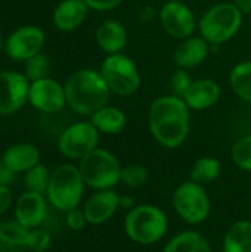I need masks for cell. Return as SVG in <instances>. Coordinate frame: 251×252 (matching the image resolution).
Instances as JSON below:
<instances>
[{"mask_svg": "<svg viewBox=\"0 0 251 252\" xmlns=\"http://www.w3.org/2000/svg\"><path fill=\"white\" fill-rule=\"evenodd\" d=\"M84 189L86 183L81 177L78 165L67 162L52 171L44 195L50 207L61 213H67L80 207L84 196Z\"/></svg>", "mask_w": 251, "mask_h": 252, "instance_id": "obj_5", "label": "cell"}, {"mask_svg": "<svg viewBox=\"0 0 251 252\" xmlns=\"http://www.w3.org/2000/svg\"><path fill=\"white\" fill-rule=\"evenodd\" d=\"M161 252H213L210 241L198 230H183L172 236Z\"/></svg>", "mask_w": 251, "mask_h": 252, "instance_id": "obj_22", "label": "cell"}, {"mask_svg": "<svg viewBox=\"0 0 251 252\" xmlns=\"http://www.w3.org/2000/svg\"><path fill=\"white\" fill-rule=\"evenodd\" d=\"M222 173V164L216 157L204 155L195 159L189 171V180L207 186L219 179Z\"/></svg>", "mask_w": 251, "mask_h": 252, "instance_id": "obj_26", "label": "cell"}, {"mask_svg": "<svg viewBox=\"0 0 251 252\" xmlns=\"http://www.w3.org/2000/svg\"><path fill=\"white\" fill-rule=\"evenodd\" d=\"M49 202L44 193L25 190L15 201L13 205V220H16L21 226L31 230L36 227H41L47 217Z\"/></svg>", "mask_w": 251, "mask_h": 252, "instance_id": "obj_14", "label": "cell"}, {"mask_svg": "<svg viewBox=\"0 0 251 252\" xmlns=\"http://www.w3.org/2000/svg\"><path fill=\"white\" fill-rule=\"evenodd\" d=\"M149 180V171L142 164H127L121 170V185L129 189H139Z\"/></svg>", "mask_w": 251, "mask_h": 252, "instance_id": "obj_29", "label": "cell"}, {"mask_svg": "<svg viewBox=\"0 0 251 252\" xmlns=\"http://www.w3.org/2000/svg\"><path fill=\"white\" fill-rule=\"evenodd\" d=\"M223 252H251V220L234 221L225 232L222 241Z\"/></svg>", "mask_w": 251, "mask_h": 252, "instance_id": "obj_23", "label": "cell"}, {"mask_svg": "<svg viewBox=\"0 0 251 252\" xmlns=\"http://www.w3.org/2000/svg\"><path fill=\"white\" fill-rule=\"evenodd\" d=\"M99 72L111 93L120 97L133 96L142 86V75L136 62L124 52L107 55L101 62Z\"/></svg>", "mask_w": 251, "mask_h": 252, "instance_id": "obj_7", "label": "cell"}, {"mask_svg": "<svg viewBox=\"0 0 251 252\" xmlns=\"http://www.w3.org/2000/svg\"><path fill=\"white\" fill-rule=\"evenodd\" d=\"M92 124L101 134L105 136H117L124 131L127 127V115L126 112L114 105H107L96 111L90 118Z\"/></svg>", "mask_w": 251, "mask_h": 252, "instance_id": "obj_21", "label": "cell"}, {"mask_svg": "<svg viewBox=\"0 0 251 252\" xmlns=\"http://www.w3.org/2000/svg\"><path fill=\"white\" fill-rule=\"evenodd\" d=\"M0 167H1V152H0Z\"/></svg>", "mask_w": 251, "mask_h": 252, "instance_id": "obj_41", "label": "cell"}, {"mask_svg": "<svg viewBox=\"0 0 251 252\" xmlns=\"http://www.w3.org/2000/svg\"><path fill=\"white\" fill-rule=\"evenodd\" d=\"M4 49V43H3V38H1V34H0V50Z\"/></svg>", "mask_w": 251, "mask_h": 252, "instance_id": "obj_39", "label": "cell"}, {"mask_svg": "<svg viewBox=\"0 0 251 252\" xmlns=\"http://www.w3.org/2000/svg\"><path fill=\"white\" fill-rule=\"evenodd\" d=\"M67 106L77 115L92 117L109 103L111 90L104 81L99 69L80 68L70 74L64 83Z\"/></svg>", "mask_w": 251, "mask_h": 252, "instance_id": "obj_2", "label": "cell"}, {"mask_svg": "<svg viewBox=\"0 0 251 252\" xmlns=\"http://www.w3.org/2000/svg\"><path fill=\"white\" fill-rule=\"evenodd\" d=\"M191 112L179 96L169 93L155 97L146 114L148 130L152 139L170 151L182 148L191 133Z\"/></svg>", "mask_w": 251, "mask_h": 252, "instance_id": "obj_1", "label": "cell"}, {"mask_svg": "<svg viewBox=\"0 0 251 252\" xmlns=\"http://www.w3.org/2000/svg\"><path fill=\"white\" fill-rule=\"evenodd\" d=\"M27 235L28 229L16 220L0 221V252L27 251Z\"/></svg>", "mask_w": 251, "mask_h": 252, "instance_id": "obj_24", "label": "cell"}, {"mask_svg": "<svg viewBox=\"0 0 251 252\" xmlns=\"http://www.w3.org/2000/svg\"><path fill=\"white\" fill-rule=\"evenodd\" d=\"M50 176H52V171L44 164H37L36 167H33L30 171L24 174L25 190L46 193L49 182H50Z\"/></svg>", "mask_w": 251, "mask_h": 252, "instance_id": "obj_28", "label": "cell"}, {"mask_svg": "<svg viewBox=\"0 0 251 252\" xmlns=\"http://www.w3.org/2000/svg\"><path fill=\"white\" fill-rule=\"evenodd\" d=\"M172 207L176 216L189 226L206 223L212 214V201L206 186L192 180L182 182L173 190Z\"/></svg>", "mask_w": 251, "mask_h": 252, "instance_id": "obj_8", "label": "cell"}, {"mask_svg": "<svg viewBox=\"0 0 251 252\" xmlns=\"http://www.w3.org/2000/svg\"><path fill=\"white\" fill-rule=\"evenodd\" d=\"M164 1H185V0H164Z\"/></svg>", "mask_w": 251, "mask_h": 252, "instance_id": "obj_40", "label": "cell"}, {"mask_svg": "<svg viewBox=\"0 0 251 252\" xmlns=\"http://www.w3.org/2000/svg\"><path fill=\"white\" fill-rule=\"evenodd\" d=\"M40 149L34 143L22 142L9 146L1 152V165L10 168L16 174L27 173L37 164H40Z\"/></svg>", "mask_w": 251, "mask_h": 252, "instance_id": "obj_19", "label": "cell"}, {"mask_svg": "<svg viewBox=\"0 0 251 252\" xmlns=\"http://www.w3.org/2000/svg\"><path fill=\"white\" fill-rule=\"evenodd\" d=\"M28 103L41 114H58L67 106L65 87L52 77L33 81L30 83Z\"/></svg>", "mask_w": 251, "mask_h": 252, "instance_id": "obj_12", "label": "cell"}, {"mask_svg": "<svg viewBox=\"0 0 251 252\" xmlns=\"http://www.w3.org/2000/svg\"><path fill=\"white\" fill-rule=\"evenodd\" d=\"M229 86L243 102L251 103V59L235 63L229 72Z\"/></svg>", "mask_w": 251, "mask_h": 252, "instance_id": "obj_25", "label": "cell"}, {"mask_svg": "<svg viewBox=\"0 0 251 252\" xmlns=\"http://www.w3.org/2000/svg\"><path fill=\"white\" fill-rule=\"evenodd\" d=\"M83 213L90 226L108 223L121 208V196L115 189L95 190L83 204Z\"/></svg>", "mask_w": 251, "mask_h": 252, "instance_id": "obj_15", "label": "cell"}, {"mask_svg": "<svg viewBox=\"0 0 251 252\" xmlns=\"http://www.w3.org/2000/svg\"><path fill=\"white\" fill-rule=\"evenodd\" d=\"M30 80L16 71H0V115L18 112L28 103Z\"/></svg>", "mask_w": 251, "mask_h": 252, "instance_id": "obj_13", "label": "cell"}, {"mask_svg": "<svg viewBox=\"0 0 251 252\" xmlns=\"http://www.w3.org/2000/svg\"><path fill=\"white\" fill-rule=\"evenodd\" d=\"M46 43L44 31L37 25H24L9 34L4 41L6 55L16 62H25L41 53Z\"/></svg>", "mask_w": 251, "mask_h": 252, "instance_id": "obj_11", "label": "cell"}, {"mask_svg": "<svg viewBox=\"0 0 251 252\" xmlns=\"http://www.w3.org/2000/svg\"><path fill=\"white\" fill-rule=\"evenodd\" d=\"M50 69H52L50 59L43 52L25 61V77L30 80V83L49 77Z\"/></svg>", "mask_w": 251, "mask_h": 252, "instance_id": "obj_30", "label": "cell"}, {"mask_svg": "<svg viewBox=\"0 0 251 252\" xmlns=\"http://www.w3.org/2000/svg\"><path fill=\"white\" fill-rule=\"evenodd\" d=\"M157 16L163 31L179 41L194 35L198 28V19L185 1H164Z\"/></svg>", "mask_w": 251, "mask_h": 252, "instance_id": "obj_10", "label": "cell"}, {"mask_svg": "<svg viewBox=\"0 0 251 252\" xmlns=\"http://www.w3.org/2000/svg\"><path fill=\"white\" fill-rule=\"evenodd\" d=\"M89 10L84 0H61L52 13L53 25L62 32L74 31L86 21Z\"/></svg>", "mask_w": 251, "mask_h": 252, "instance_id": "obj_20", "label": "cell"}, {"mask_svg": "<svg viewBox=\"0 0 251 252\" xmlns=\"http://www.w3.org/2000/svg\"><path fill=\"white\" fill-rule=\"evenodd\" d=\"M170 227L167 213L155 204H136L124 217L123 229L129 241L141 247L161 242Z\"/></svg>", "mask_w": 251, "mask_h": 252, "instance_id": "obj_3", "label": "cell"}, {"mask_svg": "<svg viewBox=\"0 0 251 252\" xmlns=\"http://www.w3.org/2000/svg\"><path fill=\"white\" fill-rule=\"evenodd\" d=\"M249 19H250V27H251V15H250V16H249Z\"/></svg>", "mask_w": 251, "mask_h": 252, "instance_id": "obj_42", "label": "cell"}, {"mask_svg": "<svg viewBox=\"0 0 251 252\" xmlns=\"http://www.w3.org/2000/svg\"><path fill=\"white\" fill-rule=\"evenodd\" d=\"M12 207V192L7 186L0 185V217L4 216Z\"/></svg>", "mask_w": 251, "mask_h": 252, "instance_id": "obj_35", "label": "cell"}, {"mask_svg": "<svg viewBox=\"0 0 251 252\" xmlns=\"http://www.w3.org/2000/svg\"><path fill=\"white\" fill-rule=\"evenodd\" d=\"M90 10L96 12H108L117 9L124 0H84Z\"/></svg>", "mask_w": 251, "mask_h": 252, "instance_id": "obj_34", "label": "cell"}, {"mask_svg": "<svg viewBox=\"0 0 251 252\" xmlns=\"http://www.w3.org/2000/svg\"><path fill=\"white\" fill-rule=\"evenodd\" d=\"M222 97V87L213 78H194L191 87L182 97L191 111H207L217 105Z\"/></svg>", "mask_w": 251, "mask_h": 252, "instance_id": "obj_16", "label": "cell"}, {"mask_svg": "<svg viewBox=\"0 0 251 252\" xmlns=\"http://www.w3.org/2000/svg\"><path fill=\"white\" fill-rule=\"evenodd\" d=\"M95 41L105 55L123 53L129 41L127 28L118 19H105L95 31Z\"/></svg>", "mask_w": 251, "mask_h": 252, "instance_id": "obj_18", "label": "cell"}, {"mask_svg": "<svg viewBox=\"0 0 251 252\" xmlns=\"http://www.w3.org/2000/svg\"><path fill=\"white\" fill-rule=\"evenodd\" d=\"M136 204H135V201H133V198H130V196H121V207L123 208H126L127 211L130 210V208H133Z\"/></svg>", "mask_w": 251, "mask_h": 252, "instance_id": "obj_38", "label": "cell"}, {"mask_svg": "<svg viewBox=\"0 0 251 252\" xmlns=\"http://www.w3.org/2000/svg\"><path fill=\"white\" fill-rule=\"evenodd\" d=\"M65 223L70 230L72 232H81L89 224L86 220V216L83 213V208H74L65 213Z\"/></svg>", "mask_w": 251, "mask_h": 252, "instance_id": "obj_33", "label": "cell"}, {"mask_svg": "<svg viewBox=\"0 0 251 252\" xmlns=\"http://www.w3.org/2000/svg\"><path fill=\"white\" fill-rule=\"evenodd\" d=\"M78 170L87 188L93 190H108L120 185L123 165L115 154L98 146L78 161Z\"/></svg>", "mask_w": 251, "mask_h": 252, "instance_id": "obj_6", "label": "cell"}, {"mask_svg": "<svg viewBox=\"0 0 251 252\" xmlns=\"http://www.w3.org/2000/svg\"><path fill=\"white\" fill-rule=\"evenodd\" d=\"M16 173L15 171H12L10 168H7V167H4V165H1L0 167V185L1 186H10V185H13L15 183V180H16Z\"/></svg>", "mask_w": 251, "mask_h": 252, "instance_id": "obj_36", "label": "cell"}, {"mask_svg": "<svg viewBox=\"0 0 251 252\" xmlns=\"http://www.w3.org/2000/svg\"><path fill=\"white\" fill-rule=\"evenodd\" d=\"M250 207H251V198H250Z\"/></svg>", "mask_w": 251, "mask_h": 252, "instance_id": "obj_43", "label": "cell"}, {"mask_svg": "<svg viewBox=\"0 0 251 252\" xmlns=\"http://www.w3.org/2000/svg\"><path fill=\"white\" fill-rule=\"evenodd\" d=\"M212 50V46L198 34L191 35L179 41L178 47L173 52V62L176 68L180 69H194L206 62Z\"/></svg>", "mask_w": 251, "mask_h": 252, "instance_id": "obj_17", "label": "cell"}, {"mask_svg": "<svg viewBox=\"0 0 251 252\" xmlns=\"http://www.w3.org/2000/svg\"><path fill=\"white\" fill-rule=\"evenodd\" d=\"M52 247V235L43 227L28 230L27 235V251L46 252Z\"/></svg>", "mask_w": 251, "mask_h": 252, "instance_id": "obj_31", "label": "cell"}, {"mask_svg": "<svg viewBox=\"0 0 251 252\" xmlns=\"http://www.w3.org/2000/svg\"><path fill=\"white\" fill-rule=\"evenodd\" d=\"M192 81H194V77L191 75V72H189L188 69H180V68H178V69L170 75V81H169L170 93L175 94V96L183 97L185 93L188 92V89L191 87Z\"/></svg>", "mask_w": 251, "mask_h": 252, "instance_id": "obj_32", "label": "cell"}, {"mask_svg": "<svg viewBox=\"0 0 251 252\" xmlns=\"http://www.w3.org/2000/svg\"><path fill=\"white\" fill-rule=\"evenodd\" d=\"M231 159L238 170L251 173V134H244L234 142Z\"/></svg>", "mask_w": 251, "mask_h": 252, "instance_id": "obj_27", "label": "cell"}, {"mask_svg": "<svg viewBox=\"0 0 251 252\" xmlns=\"http://www.w3.org/2000/svg\"><path fill=\"white\" fill-rule=\"evenodd\" d=\"M101 133L90 120H81L70 124L58 137L59 154L71 161H80L99 146Z\"/></svg>", "mask_w": 251, "mask_h": 252, "instance_id": "obj_9", "label": "cell"}, {"mask_svg": "<svg viewBox=\"0 0 251 252\" xmlns=\"http://www.w3.org/2000/svg\"><path fill=\"white\" fill-rule=\"evenodd\" d=\"M241 12L244 16H250L251 15V0H231Z\"/></svg>", "mask_w": 251, "mask_h": 252, "instance_id": "obj_37", "label": "cell"}, {"mask_svg": "<svg viewBox=\"0 0 251 252\" xmlns=\"http://www.w3.org/2000/svg\"><path fill=\"white\" fill-rule=\"evenodd\" d=\"M243 24L244 15L232 1H219L203 12L197 31L212 47H219L231 41Z\"/></svg>", "mask_w": 251, "mask_h": 252, "instance_id": "obj_4", "label": "cell"}]
</instances>
